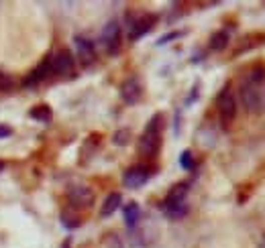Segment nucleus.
<instances>
[{"mask_svg": "<svg viewBox=\"0 0 265 248\" xmlns=\"http://www.w3.org/2000/svg\"><path fill=\"white\" fill-rule=\"evenodd\" d=\"M121 203H123V195H121L119 191L108 193L106 199H104V203H102V208H100V216H102V218L112 216V214H115V212L121 208Z\"/></svg>", "mask_w": 265, "mask_h": 248, "instance_id": "12", "label": "nucleus"}, {"mask_svg": "<svg viewBox=\"0 0 265 248\" xmlns=\"http://www.w3.org/2000/svg\"><path fill=\"white\" fill-rule=\"evenodd\" d=\"M180 165H182V169H186V171L194 169V155H192V151H184L180 155Z\"/></svg>", "mask_w": 265, "mask_h": 248, "instance_id": "20", "label": "nucleus"}, {"mask_svg": "<svg viewBox=\"0 0 265 248\" xmlns=\"http://www.w3.org/2000/svg\"><path fill=\"white\" fill-rule=\"evenodd\" d=\"M75 49H78V57L82 59V63H92L96 53H94V43L86 37H75Z\"/></svg>", "mask_w": 265, "mask_h": 248, "instance_id": "11", "label": "nucleus"}, {"mask_svg": "<svg viewBox=\"0 0 265 248\" xmlns=\"http://www.w3.org/2000/svg\"><path fill=\"white\" fill-rule=\"evenodd\" d=\"M263 77H265V69H263V65H255L253 69H251V73H249V81H251V84H261V81H263Z\"/></svg>", "mask_w": 265, "mask_h": 248, "instance_id": "21", "label": "nucleus"}, {"mask_svg": "<svg viewBox=\"0 0 265 248\" xmlns=\"http://www.w3.org/2000/svg\"><path fill=\"white\" fill-rule=\"evenodd\" d=\"M61 224H63L67 230H75V228H80L82 220H80L78 216H73L71 212H63V214H61Z\"/></svg>", "mask_w": 265, "mask_h": 248, "instance_id": "17", "label": "nucleus"}, {"mask_svg": "<svg viewBox=\"0 0 265 248\" xmlns=\"http://www.w3.org/2000/svg\"><path fill=\"white\" fill-rule=\"evenodd\" d=\"M216 108H218V114H220V118H222V122H233L235 120V116H237V100H235V96H233V92L229 90V88H224L220 94H218V98H216Z\"/></svg>", "mask_w": 265, "mask_h": 248, "instance_id": "3", "label": "nucleus"}, {"mask_svg": "<svg viewBox=\"0 0 265 248\" xmlns=\"http://www.w3.org/2000/svg\"><path fill=\"white\" fill-rule=\"evenodd\" d=\"M157 17L155 15H139L135 19H129V39L131 41H139L141 37H145L151 29H153Z\"/></svg>", "mask_w": 265, "mask_h": 248, "instance_id": "4", "label": "nucleus"}, {"mask_svg": "<svg viewBox=\"0 0 265 248\" xmlns=\"http://www.w3.org/2000/svg\"><path fill=\"white\" fill-rule=\"evenodd\" d=\"M49 73H53V71H51V57H49V59H45V61H43L39 67H37V69L31 73V77L27 79V86L39 84V81H41V79H45Z\"/></svg>", "mask_w": 265, "mask_h": 248, "instance_id": "13", "label": "nucleus"}, {"mask_svg": "<svg viewBox=\"0 0 265 248\" xmlns=\"http://www.w3.org/2000/svg\"><path fill=\"white\" fill-rule=\"evenodd\" d=\"M31 118L33 120H37V122H51V118H53V112H51V108L49 106H45V104H41V106H35L31 112Z\"/></svg>", "mask_w": 265, "mask_h": 248, "instance_id": "15", "label": "nucleus"}, {"mask_svg": "<svg viewBox=\"0 0 265 248\" xmlns=\"http://www.w3.org/2000/svg\"><path fill=\"white\" fill-rule=\"evenodd\" d=\"M13 135V131L9 129V127H5V124H0V139H7V137H11Z\"/></svg>", "mask_w": 265, "mask_h": 248, "instance_id": "24", "label": "nucleus"}, {"mask_svg": "<svg viewBox=\"0 0 265 248\" xmlns=\"http://www.w3.org/2000/svg\"><path fill=\"white\" fill-rule=\"evenodd\" d=\"M11 86H13V79L0 71V90H11Z\"/></svg>", "mask_w": 265, "mask_h": 248, "instance_id": "23", "label": "nucleus"}, {"mask_svg": "<svg viewBox=\"0 0 265 248\" xmlns=\"http://www.w3.org/2000/svg\"><path fill=\"white\" fill-rule=\"evenodd\" d=\"M149 177H151V169L149 167H145V165H135V167L125 171L123 183L129 189H139V187H143L149 181Z\"/></svg>", "mask_w": 265, "mask_h": 248, "instance_id": "6", "label": "nucleus"}, {"mask_svg": "<svg viewBox=\"0 0 265 248\" xmlns=\"http://www.w3.org/2000/svg\"><path fill=\"white\" fill-rule=\"evenodd\" d=\"M184 35H186L184 31H171V33H167V35L159 37V41H157V45H167L169 41H173V39H180V37H184Z\"/></svg>", "mask_w": 265, "mask_h": 248, "instance_id": "22", "label": "nucleus"}, {"mask_svg": "<svg viewBox=\"0 0 265 248\" xmlns=\"http://www.w3.org/2000/svg\"><path fill=\"white\" fill-rule=\"evenodd\" d=\"M0 171H5V163L3 161H0Z\"/></svg>", "mask_w": 265, "mask_h": 248, "instance_id": "26", "label": "nucleus"}, {"mask_svg": "<svg viewBox=\"0 0 265 248\" xmlns=\"http://www.w3.org/2000/svg\"><path fill=\"white\" fill-rule=\"evenodd\" d=\"M161 127H163V116L161 114L151 116V120L147 122V127L139 139V145H137V151L143 157H155L157 155L159 145H161Z\"/></svg>", "mask_w": 265, "mask_h": 248, "instance_id": "1", "label": "nucleus"}, {"mask_svg": "<svg viewBox=\"0 0 265 248\" xmlns=\"http://www.w3.org/2000/svg\"><path fill=\"white\" fill-rule=\"evenodd\" d=\"M51 71L53 73H71L73 71V55L67 49L57 51L51 57Z\"/></svg>", "mask_w": 265, "mask_h": 248, "instance_id": "9", "label": "nucleus"}, {"mask_svg": "<svg viewBox=\"0 0 265 248\" xmlns=\"http://www.w3.org/2000/svg\"><path fill=\"white\" fill-rule=\"evenodd\" d=\"M61 248H71V244H69V240H65V242L61 244Z\"/></svg>", "mask_w": 265, "mask_h": 248, "instance_id": "25", "label": "nucleus"}, {"mask_svg": "<svg viewBox=\"0 0 265 248\" xmlns=\"http://www.w3.org/2000/svg\"><path fill=\"white\" fill-rule=\"evenodd\" d=\"M186 212H188V203H180V205H173V208H167V210H165V214H167L169 218H173V220L184 218Z\"/></svg>", "mask_w": 265, "mask_h": 248, "instance_id": "19", "label": "nucleus"}, {"mask_svg": "<svg viewBox=\"0 0 265 248\" xmlns=\"http://www.w3.org/2000/svg\"><path fill=\"white\" fill-rule=\"evenodd\" d=\"M226 45H229V33L226 31H216L210 37V49L212 51H222V49H226Z\"/></svg>", "mask_w": 265, "mask_h": 248, "instance_id": "16", "label": "nucleus"}, {"mask_svg": "<svg viewBox=\"0 0 265 248\" xmlns=\"http://www.w3.org/2000/svg\"><path fill=\"white\" fill-rule=\"evenodd\" d=\"M123 214H125V224H127L129 228H133V226L139 222V218H141V208H139V203L129 201L125 208H123Z\"/></svg>", "mask_w": 265, "mask_h": 248, "instance_id": "14", "label": "nucleus"}, {"mask_svg": "<svg viewBox=\"0 0 265 248\" xmlns=\"http://www.w3.org/2000/svg\"><path fill=\"white\" fill-rule=\"evenodd\" d=\"M239 96H241V102H243V106L249 114H259L263 110V98H261V92H259L257 84H251V81L247 79L245 84H241Z\"/></svg>", "mask_w": 265, "mask_h": 248, "instance_id": "2", "label": "nucleus"}, {"mask_svg": "<svg viewBox=\"0 0 265 248\" xmlns=\"http://www.w3.org/2000/svg\"><path fill=\"white\" fill-rule=\"evenodd\" d=\"M188 191H190V185H188L186 181L173 185V187L169 189V193L165 195V199H163V210L173 208V205H180V203H186V195H188Z\"/></svg>", "mask_w": 265, "mask_h": 248, "instance_id": "10", "label": "nucleus"}, {"mask_svg": "<svg viewBox=\"0 0 265 248\" xmlns=\"http://www.w3.org/2000/svg\"><path fill=\"white\" fill-rule=\"evenodd\" d=\"M129 141H131V131L129 129H121V131L115 133V137H112V143L119 145V147L129 145Z\"/></svg>", "mask_w": 265, "mask_h": 248, "instance_id": "18", "label": "nucleus"}, {"mask_svg": "<svg viewBox=\"0 0 265 248\" xmlns=\"http://www.w3.org/2000/svg\"><path fill=\"white\" fill-rule=\"evenodd\" d=\"M141 96H143V86H141V81L137 77H129V79L123 81V86H121V98L129 106L137 104L141 100Z\"/></svg>", "mask_w": 265, "mask_h": 248, "instance_id": "8", "label": "nucleus"}, {"mask_svg": "<svg viewBox=\"0 0 265 248\" xmlns=\"http://www.w3.org/2000/svg\"><path fill=\"white\" fill-rule=\"evenodd\" d=\"M67 199L73 208H92L94 203V191L86 185H73L67 189Z\"/></svg>", "mask_w": 265, "mask_h": 248, "instance_id": "7", "label": "nucleus"}, {"mask_svg": "<svg viewBox=\"0 0 265 248\" xmlns=\"http://www.w3.org/2000/svg\"><path fill=\"white\" fill-rule=\"evenodd\" d=\"M102 45L110 55H117L121 51V25L117 21H110L102 29Z\"/></svg>", "mask_w": 265, "mask_h": 248, "instance_id": "5", "label": "nucleus"}]
</instances>
